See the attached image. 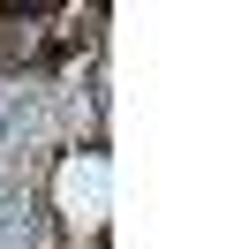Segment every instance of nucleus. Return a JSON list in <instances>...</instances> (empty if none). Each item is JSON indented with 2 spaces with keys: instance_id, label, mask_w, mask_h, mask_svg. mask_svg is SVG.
Masks as SVG:
<instances>
[{
  "instance_id": "nucleus-1",
  "label": "nucleus",
  "mask_w": 249,
  "mask_h": 249,
  "mask_svg": "<svg viewBox=\"0 0 249 249\" xmlns=\"http://www.w3.org/2000/svg\"><path fill=\"white\" fill-rule=\"evenodd\" d=\"M23 136H38V98L31 91H0V151H16Z\"/></svg>"
}]
</instances>
